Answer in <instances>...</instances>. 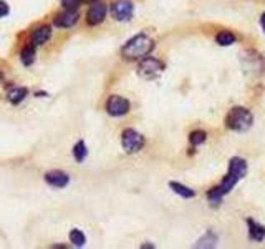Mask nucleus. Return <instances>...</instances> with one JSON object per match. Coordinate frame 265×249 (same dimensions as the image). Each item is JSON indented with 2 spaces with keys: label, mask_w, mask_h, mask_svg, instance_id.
Masks as SVG:
<instances>
[{
  "label": "nucleus",
  "mask_w": 265,
  "mask_h": 249,
  "mask_svg": "<svg viewBox=\"0 0 265 249\" xmlns=\"http://www.w3.org/2000/svg\"><path fill=\"white\" fill-rule=\"evenodd\" d=\"M247 174V162L244 158H232L231 162H229V171L226 174V178L222 180V183L219 186H216V188H212L209 191V194H207V198L212 203V206H219L222 203V198L231 193L234 190V186H236L239 181H241L244 176Z\"/></svg>",
  "instance_id": "obj_1"
},
{
  "label": "nucleus",
  "mask_w": 265,
  "mask_h": 249,
  "mask_svg": "<svg viewBox=\"0 0 265 249\" xmlns=\"http://www.w3.org/2000/svg\"><path fill=\"white\" fill-rule=\"evenodd\" d=\"M153 48H154V42L148 35L139 34L126 42V45L121 48V54L126 60H138L148 56Z\"/></svg>",
  "instance_id": "obj_2"
},
{
  "label": "nucleus",
  "mask_w": 265,
  "mask_h": 249,
  "mask_svg": "<svg viewBox=\"0 0 265 249\" xmlns=\"http://www.w3.org/2000/svg\"><path fill=\"white\" fill-rule=\"evenodd\" d=\"M252 123H254L252 113L244 106H234L226 116L227 128L237 133H244V132H247V130H251Z\"/></svg>",
  "instance_id": "obj_3"
},
{
  "label": "nucleus",
  "mask_w": 265,
  "mask_h": 249,
  "mask_svg": "<svg viewBox=\"0 0 265 249\" xmlns=\"http://www.w3.org/2000/svg\"><path fill=\"white\" fill-rule=\"evenodd\" d=\"M163 70H164L163 62L154 58V56H144V58L139 62V66H138V74L144 80L158 78V76L163 74Z\"/></svg>",
  "instance_id": "obj_4"
},
{
  "label": "nucleus",
  "mask_w": 265,
  "mask_h": 249,
  "mask_svg": "<svg viewBox=\"0 0 265 249\" xmlns=\"http://www.w3.org/2000/svg\"><path fill=\"white\" fill-rule=\"evenodd\" d=\"M121 146H123L124 152L129 153V154L138 153L139 150L144 146V136L133 128L124 130L123 134H121Z\"/></svg>",
  "instance_id": "obj_5"
},
{
  "label": "nucleus",
  "mask_w": 265,
  "mask_h": 249,
  "mask_svg": "<svg viewBox=\"0 0 265 249\" xmlns=\"http://www.w3.org/2000/svg\"><path fill=\"white\" fill-rule=\"evenodd\" d=\"M134 5L131 0H114L111 4V15L119 22H126L133 17Z\"/></svg>",
  "instance_id": "obj_6"
},
{
  "label": "nucleus",
  "mask_w": 265,
  "mask_h": 249,
  "mask_svg": "<svg viewBox=\"0 0 265 249\" xmlns=\"http://www.w3.org/2000/svg\"><path fill=\"white\" fill-rule=\"evenodd\" d=\"M106 112L111 116H123L129 112V102L119 95H111L106 102Z\"/></svg>",
  "instance_id": "obj_7"
},
{
  "label": "nucleus",
  "mask_w": 265,
  "mask_h": 249,
  "mask_svg": "<svg viewBox=\"0 0 265 249\" xmlns=\"http://www.w3.org/2000/svg\"><path fill=\"white\" fill-rule=\"evenodd\" d=\"M106 12H108L106 4H103V2L93 4L91 7H90V10H88V14H86L88 25H100L103 20H105Z\"/></svg>",
  "instance_id": "obj_8"
},
{
  "label": "nucleus",
  "mask_w": 265,
  "mask_h": 249,
  "mask_svg": "<svg viewBox=\"0 0 265 249\" xmlns=\"http://www.w3.org/2000/svg\"><path fill=\"white\" fill-rule=\"evenodd\" d=\"M78 17H80V15H78L76 10H65V12L56 15L53 24L60 28H70L78 22Z\"/></svg>",
  "instance_id": "obj_9"
},
{
  "label": "nucleus",
  "mask_w": 265,
  "mask_h": 249,
  "mask_svg": "<svg viewBox=\"0 0 265 249\" xmlns=\"http://www.w3.org/2000/svg\"><path fill=\"white\" fill-rule=\"evenodd\" d=\"M45 181L53 188H65L70 181V176L63 171H50L45 174Z\"/></svg>",
  "instance_id": "obj_10"
},
{
  "label": "nucleus",
  "mask_w": 265,
  "mask_h": 249,
  "mask_svg": "<svg viewBox=\"0 0 265 249\" xmlns=\"http://www.w3.org/2000/svg\"><path fill=\"white\" fill-rule=\"evenodd\" d=\"M247 226H249V236H251L252 241L261 242L265 240V228L262 224H259L254 220H247Z\"/></svg>",
  "instance_id": "obj_11"
},
{
  "label": "nucleus",
  "mask_w": 265,
  "mask_h": 249,
  "mask_svg": "<svg viewBox=\"0 0 265 249\" xmlns=\"http://www.w3.org/2000/svg\"><path fill=\"white\" fill-rule=\"evenodd\" d=\"M50 37H51V28L50 27H46V25L45 27H38L32 35V45H35V46L43 45L50 40Z\"/></svg>",
  "instance_id": "obj_12"
},
{
  "label": "nucleus",
  "mask_w": 265,
  "mask_h": 249,
  "mask_svg": "<svg viewBox=\"0 0 265 249\" xmlns=\"http://www.w3.org/2000/svg\"><path fill=\"white\" fill-rule=\"evenodd\" d=\"M169 188L173 190L176 194L181 196V198H184V200H191V198H194V196H196V191H194V190L188 188L186 184L178 183V181H171V183H169Z\"/></svg>",
  "instance_id": "obj_13"
},
{
  "label": "nucleus",
  "mask_w": 265,
  "mask_h": 249,
  "mask_svg": "<svg viewBox=\"0 0 265 249\" xmlns=\"http://www.w3.org/2000/svg\"><path fill=\"white\" fill-rule=\"evenodd\" d=\"M27 88H13V90L8 92V102L13 103V105H18V103H22L25 100V96H27Z\"/></svg>",
  "instance_id": "obj_14"
},
{
  "label": "nucleus",
  "mask_w": 265,
  "mask_h": 249,
  "mask_svg": "<svg viewBox=\"0 0 265 249\" xmlns=\"http://www.w3.org/2000/svg\"><path fill=\"white\" fill-rule=\"evenodd\" d=\"M236 40H237L236 35H234L232 32H227V30H224V32H221V34H217V37H216L217 45H221V46H229V45L236 44Z\"/></svg>",
  "instance_id": "obj_15"
},
{
  "label": "nucleus",
  "mask_w": 265,
  "mask_h": 249,
  "mask_svg": "<svg viewBox=\"0 0 265 249\" xmlns=\"http://www.w3.org/2000/svg\"><path fill=\"white\" fill-rule=\"evenodd\" d=\"M86 154H88V150H86V144L83 143V142H78L75 144V148H73V156L78 163H83L85 162V158H86Z\"/></svg>",
  "instance_id": "obj_16"
},
{
  "label": "nucleus",
  "mask_w": 265,
  "mask_h": 249,
  "mask_svg": "<svg viewBox=\"0 0 265 249\" xmlns=\"http://www.w3.org/2000/svg\"><path fill=\"white\" fill-rule=\"evenodd\" d=\"M35 60V45H28L22 50V64L30 65Z\"/></svg>",
  "instance_id": "obj_17"
},
{
  "label": "nucleus",
  "mask_w": 265,
  "mask_h": 249,
  "mask_svg": "<svg viewBox=\"0 0 265 249\" xmlns=\"http://www.w3.org/2000/svg\"><path fill=\"white\" fill-rule=\"evenodd\" d=\"M207 138V133L206 132H201V130H197V132H192L189 134V142L191 144H194V146H199V144H202L206 142Z\"/></svg>",
  "instance_id": "obj_18"
},
{
  "label": "nucleus",
  "mask_w": 265,
  "mask_h": 249,
  "mask_svg": "<svg viewBox=\"0 0 265 249\" xmlns=\"http://www.w3.org/2000/svg\"><path fill=\"white\" fill-rule=\"evenodd\" d=\"M70 241L73 242L75 246H78V248H81V246H85V242H86V238H85V234L80 231V230H73L70 232Z\"/></svg>",
  "instance_id": "obj_19"
},
{
  "label": "nucleus",
  "mask_w": 265,
  "mask_h": 249,
  "mask_svg": "<svg viewBox=\"0 0 265 249\" xmlns=\"http://www.w3.org/2000/svg\"><path fill=\"white\" fill-rule=\"evenodd\" d=\"M216 242H217V238L212 234V232H209L206 238L199 240V242L196 244V248H212V246H216Z\"/></svg>",
  "instance_id": "obj_20"
},
{
  "label": "nucleus",
  "mask_w": 265,
  "mask_h": 249,
  "mask_svg": "<svg viewBox=\"0 0 265 249\" xmlns=\"http://www.w3.org/2000/svg\"><path fill=\"white\" fill-rule=\"evenodd\" d=\"M61 2H63V7L66 10H76L78 5L81 4V0H61Z\"/></svg>",
  "instance_id": "obj_21"
},
{
  "label": "nucleus",
  "mask_w": 265,
  "mask_h": 249,
  "mask_svg": "<svg viewBox=\"0 0 265 249\" xmlns=\"http://www.w3.org/2000/svg\"><path fill=\"white\" fill-rule=\"evenodd\" d=\"M8 14V5L0 0V17H5Z\"/></svg>",
  "instance_id": "obj_22"
},
{
  "label": "nucleus",
  "mask_w": 265,
  "mask_h": 249,
  "mask_svg": "<svg viewBox=\"0 0 265 249\" xmlns=\"http://www.w3.org/2000/svg\"><path fill=\"white\" fill-rule=\"evenodd\" d=\"M261 27H262V30H264V34H265V12L261 15Z\"/></svg>",
  "instance_id": "obj_23"
},
{
  "label": "nucleus",
  "mask_w": 265,
  "mask_h": 249,
  "mask_svg": "<svg viewBox=\"0 0 265 249\" xmlns=\"http://www.w3.org/2000/svg\"><path fill=\"white\" fill-rule=\"evenodd\" d=\"M81 2H83V4H91V5H93V4L100 2V0H81Z\"/></svg>",
  "instance_id": "obj_24"
},
{
  "label": "nucleus",
  "mask_w": 265,
  "mask_h": 249,
  "mask_svg": "<svg viewBox=\"0 0 265 249\" xmlns=\"http://www.w3.org/2000/svg\"><path fill=\"white\" fill-rule=\"evenodd\" d=\"M0 80H2V74H0Z\"/></svg>",
  "instance_id": "obj_25"
}]
</instances>
